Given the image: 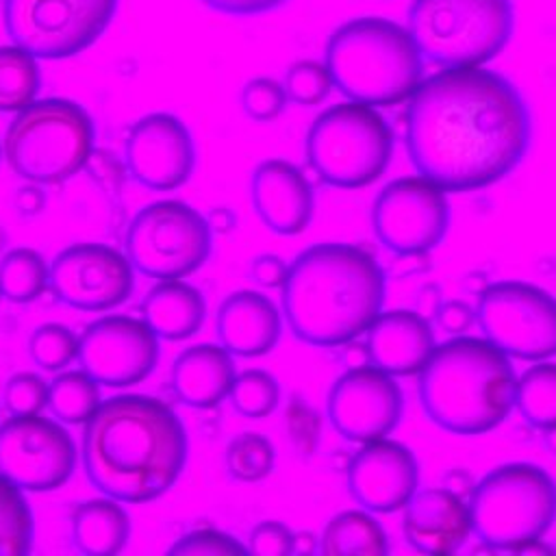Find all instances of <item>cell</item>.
Masks as SVG:
<instances>
[{"label": "cell", "instance_id": "obj_41", "mask_svg": "<svg viewBox=\"0 0 556 556\" xmlns=\"http://www.w3.org/2000/svg\"><path fill=\"white\" fill-rule=\"evenodd\" d=\"M287 428L291 432V441L293 445L304 454H308L315 445V437H317V428H308V424H317V415L302 404L300 400H293L287 408Z\"/></svg>", "mask_w": 556, "mask_h": 556}, {"label": "cell", "instance_id": "obj_48", "mask_svg": "<svg viewBox=\"0 0 556 556\" xmlns=\"http://www.w3.org/2000/svg\"><path fill=\"white\" fill-rule=\"evenodd\" d=\"M313 552H319V539L308 530L293 532V554H313Z\"/></svg>", "mask_w": 556, "mask_h": 556}, {"label": "cell", "instance_id": "obj_29", "mask_svg": "<svg viewBox=\"0 0 556 556\" xmlns=\"http://www.w3.org/2000/svg\"><path fill=\"white\" fill-rule=\"evenodd\" d=\"M41 72L37 56L22 46H0V113H17L37 100Z\"/></svg>", "mask_w": 556, "mask_h": 556}, {"label": "cell", "instance_id": "obj_30", "mask_svg": "<svg viewBox=\"0 0 556 556\" xmlns=\"http://www.w3.org/2000/svg\"><path fill=\"white\" fill-rule=\"evenodd\" d=\"M2 298L13 304L37 300L50 289V267L33 248H11L0 258Z\"/></svg>", "mask_w": 556, "mask_h": 556}, {"label": "cell", "instance_id": "obj_35", "mask_svg": "<svg viewBox=\"0 0 556 556\" xmlns=\"http://www.w3.org/2000/svg\"><path fill=\"white\" fill-rule=\"evenodd\" d=\"M78 334L59 321L39 324L28 337V354L43 371H61L78 358Z\"/></svg>", "mask_w": 556, "mask_h": 556}, {"label": "cell", "instance_id": "obj_21", "mask_svg": "<svg viewBox=\"0 0 556 556\" xmlns=\"http://www.w3.org/2000/svg\"><path fill=\"white\" fill-rule=\"evenodd\" d=\"M402 532L406 543L424 554L458 552L473 532L465 497L445 486L417 491L404 506Z\"/></svg>", "mask_w": 556, "mask_h": 556}, {"label": "cell", "instance_id": "obj_5", "mask_svg": "<svg viewBox=\"0 0 556 556\" xmlns=\"http://www.w3.org/2000/svg\"><path fill=\"white\" fill-rule=\"evenodd\" d=\"M324 63L348 100L376 109L408 100L424 80V54L413 35L380 15L337 26L328 37Z\"/></svg>", "mask_w": 556, "mask_h": 556}, {"label": "cell", "instance_id": "obj_12", "mask_svg": "<svg viewBox=\"0 0 556 556\" xmlns=\"http://www.w3.org/2000/svg\"><path fill=\"white\" fill-rule=\"evenodd\" d=\"M476 319L484 337L513 358L534 363L556 354V298L539 285H489L478 298Z\"/></svg>", "mask_w": 556, "mask_h": 556}, {"label": "cell", "instance_id": "obj_11", "mask_svg": "<svg viewBox=\"0 0 556 556\" xmlns=\"http://www.w3.org/2000/svg\"><path fill=\"white\" fill-rule=\"evenodd\" d=\"M117 0H2L9 39L37 59H67L109 28Z\"/></svg>", "mask_w": 556, "mask_h": 556}, {"label": "cell", "instance_id": "obj_43", "mask_svg": "<svg viewBox=\"0 0 556 556\" xmlns=\"http://www.w3.org/2000/svg\"><path fill=\"white\" fill-rule=\"evenodd\" d=\"M434 319L441 330L452 332V334H463L465 330L471 328V324L476 319V311L463 300H447V302L439 304Z\"/></svg>", "mask_w": 556, "mask_h": 556}, {"label": "cell", "instance_id": "obj_45", "mask_svg": "<svg viewBox=\"0 0 556 556\" xmlns=\"http://www.w3.org/2000/svg\"><path fill=\"white\" fill-rule=\"evenodd\" d=\"M46 202H48V198H46L43 185L30 182V180L20 185L13 195V206L22 217H37L39 213H43Z\"/></svg>", "mask_w": 556, "mask_h": 556}, {"label": "cell", "instance_id": "obj_40", "mask_svg": "<svg viewBox=\"0 0 556 556\" xmlns=\"http://www.w3.org/2000/svg\"><path fill=\"white\" fill-rule=\"evenodd\" d=\"M248 552L256 556H289L293 554V530L282 521L263 519L250 530Z\"/></svg>", "mask_w": 556, "mask_h": 556}, {"label": "cell", "instance_id": "obj_53", "mask_svg": "<svg viewBox=\"0 0 556 556\" xmlns=\"http://www.w3.org/2000/svg\"><path fill=\"white\" fill-rule=\"evenodd\" d=\"M0 156H2V146H0Z\"/></svg>", "mask_w": 556, "mask_h": 556}, {"label": "cell", "instance_id": "obj_52", "mask_svg": "<svg viewBox=\"0 0 556 556\" xmlns=\"http://www.w3.org/2000/svg\"><path fill=\"white\" fill-rule=\"evenodd\" d=\"M0 300H2V289H0Z\"/></svg>", "mask_w": 556, "mask_h": 556}, {"label": "cell", "instance_id": "obj_33", "mask_svg": "<svg viewBox=\"0 0 556 556\" xmlns=\"http://www.w3.org/2000/svg\"><path fill=\"white\" fill-rule=\"evenodd\" d=\"M224 463L232 480L245 484L261 482L274 471L276 450L274 443L261 432L245 430L230 439V443L226 445Z\"/></svg>", "mask_w": 556, "mask_h": 556}, {"label": "cell", "instance_id": "obj_13", "mask_svg": "<svg viewBox=\"0 0 556 556\" xmlns=\"http://www.w3.org/2000/svg\"><path fill=\"white\" fill-rule=\"evenodd\" d=\"M371 228L393 254H426L439 248L450 230L447 191L421 174L395 178L371 204Z\"/></svg>", "mask_w": 556, "mask_h": 556}, {"label": "cell", "instance_id": "obj_42", "mask_svg": "<svg viewBox=\"0 0 556 556\" xmlns=\"http://www.w3.org/2000/svg\"><path fill=\"white\" fill-rule=\"evenodd\" d=\"M289 274V265L278 254H258L250 263V276L252 280L263 289H282Z\"/></svg>", "mask_w": 556, "mask_h": 556}, {"label": "cell", "instance_id": "obj_44", "mask_svg": "<svg viewBox=\"0 0 556 556\" xmlns=\"http://www.w3.org/2000/svg\"><path fill=\"white\" fill-rule=\"evenodd\" d=\"M200 2L211 7L213 11L224 13V15L250 17V15H261V13L274 11V9L282 7L287 0H200Z\"/></svg>", "mask_w": 556, "mask_h": 556}, {"label": "cell", "instance_id": "obj_23", "mask_svg": "<svg viewBox=\"0 0 556 556\" xmlns=\"http://www.w3.org/2000/svg\"><path fill=\"white\" fill-rule=\"evenodd\" d=\"M369 363L391 376H415L432 356L437 341L430 321L410 308L380 313L367 328Z\"/></svg>", "mask_w": 556, "mask_h": 556}, {"label": "cell", "instance_id": "obj_47", "mask_svg": "<svg viewBox=\"0 0 556 556\" xmlns=\"http://www.w3.org/2000/svg\"><path fill=\"white\" fill-rule=\"evenodd\" d=\"M443 486L445 489H450L452 493H456V495H460V497H467V495H471V491H473V480H471V476L467 473V471H463V469H450L447 473H445V478H443Z\"/></svg>", "mask_w": 556, "mask_h": 556}, {"label": "cell", "instance_id": "obj_8", "mask_svg": "<svg viewBox=\"0 0 556 556\" xmlns=\"http://www.w3.org/2000/svg\"><path fill=\"white\" fill-rule=\"evenodd\" d=\"M406 28L424 59L441 67H480L510 41V0H413Z\"/></svg>", "mask_w": 556, "mask_h": 556}, {"label": "cell", "instance_id": "obj_1", "mask_svg": "<svg viewBox=\"0 0 556 556\" xmlns=\"http://www.w3.org/2000/svg\"><path fill=\"white\" fill-rule=\"evenodd\" d=\"M532 141L521 91L486 67H443L408 98L404 143L417 174L447 193L491 187L515 172Z\"/></svg>", "mask_w": 556, "mask_h": 556}, {"label": "cell", "instance_id": "obj_36", "mask_svg": "<svg viewBox=\"0 0 556 556\" xmlns=\"http://www.w3.org/2000/svg\"><path fill=\"white\" fill-rule=\"evenodd\" d=\"M282 87L291 102L300 106H317L330 96L334 83L326 63L315 59H300L285 72Z\"/></svg>", "mask_w": 556, "mask_h": 556}, {"label": "cell", "instance_id": "obj_51", "mask_svg": "<svg viewBox=\"0 0 556 556\" xmlns=\"http://www.w3.org/2000/svg\"><path fill=\"white\" fill-rule=\"evenodd\" d=\"M4 243H7V235H4V230L0 228V250L4 248Z\"/></svg>", "mask_w": 556, "mask_h": 556}, {"label": "cell", "instance_id": "obj_16", "mask_svg": "<svg viewBox=\"0 0 556 556\" xmlns=\"http://www.w3.org/2000/svg\"><path fill=\"white\" fill-rule=\"evenodd\" d=\"M78 363L104 387H132L154 371L159 337L141 317L104 315L80 332Z\"/></svg>", "mask_w": 556, "mask_h": 556}, {"label": "cell", "instance_id": "obj_7", "mask_svg": "<svg viewBox=\"0 0 556 556\" xmlns=\"http://www.w3.org/2000/svg\"><path fill=\"white\" fill-rule=\"evenodd\" d=\"M473 532L491 547L517 552L556 521V482L534 463H504L486 471L469 495Z\"/></svg>", "mask_w": 556, "mask_h": 556}, {"label": "cell", "instance_id": "obj_34", "mask_svg": "<svg viewBox=\"0 0 556 556\" xmlns=\"http://www.w3.org/2000/svg\"><path fill=\"white\" fill-rule=\"evenodd\" d=\"M228 400L245 419H263L271 415L280 402V384L265 369H243L235 376Z\"/></svg>", "mask_w": 556, "mask_h": 556}, {"label": "cell", "instance_id": "obj_17", "mask_svg": "<svg viewBox=\"0 0 556 556\" xmlns=\"http://www.w3.org/2000/svg\"><path fill=\"white\" fill-rule=\"evenodd\" d=\"M326 413L343 439L369 443L397 428L404 393L395 378L376 365L348 367L328 391Z\"/></svg>", "mask_w": 556, "mask_h": 556}, {"label": "cell", "instance_id": "obj_32", "mask_svg": "<svg viewBox=\"0 0 556 556\" xmlns=\"http://www.w3.org/2000/svg\"><path fill=\"white\" fill-rule=\"evenodd\" d=\"M33 532L24 491L0 471V556H26L33 549Z\"/></svg>", "mask_w": 556, "mask_h": 556}, {"label": "cell", "instance_id": "obj_19", "mask_svg": "<svg viewBox=\"0 0 556 556\" xmlns=\"http://www.w3.org/2000/svg\"><path fill=\"white\" fill-rule=\"evenodd\" d=\"M419 463L410 447L393 439L361 443L348 465V491L371 513H395L419 491Z\"/></svg>", "mask_w": 556, "mask_h": 556}, {"label": "cell", "instance_id": "obj_4", "mask_svg": "<svg viewBox=\"0 0 556 556\" xmlns=\"http://www.w3.org/2000/svg\"><path fill=\"white\" fill-rule=\"evenodd\" d=\"M510 356L486 337L458 334L434 348L419 371V402L428 419L452 434H484L515 406Z\"/></svg>", "mask_w": 556, "mask_h": 556}, {"label": "cell", "instance_id": "obj_18", "mask_svg": "<svg viewBox=\"0 0 556 556\" xmlns=\"http://www.w3.org/2000/svg\"><path fill=\"white\" fill-rule=\"evenodd\" d=\"M124 165L135 182L152 191L182 187L195 167V146L185 122L156 111L139 117L124 141Z\"/></svg>", "mask_w": 556, "mask_h": 556}, {"label": "cell", "instance_id": "obj_6", "mask_svg": "<svg viewBox=\"0 0 556 556\" xmlns=\"http://www.w3.org/2000/svg\"><path fill=\"white\" fill-rule=\"evenodd\" d=\"M91 115L70 98H41L9 122L2 154L22 180L63 185L87 167L93 154Z\"/></svg>", "mask_w": 556, "mask_h": 556}, {"label": "cell", "instance_id": "obj_3", "mask_svg": "<svg viewBox=\"0 0 556 556\" xmlns=\"http://www.w3.org/2000/svg\"><path fill=\"white\" fill-rule=\"evenodd\" d=\"M387 276L376 256L354 243H315L289 265L280 311L295 339L315 348L354 341L382 313Z\"/></svg>", "mask_w": 556, "mask_h": 556}, {"label": "cell", "instance_id": "obj_2", "mask_svg": "<svg viewBox=\"0 0 556 556\" xmlns=\"http://www.w3.org/2000/svg\"><path fill=\"white\" fill-rule=\"evenodd\" d=\"M187 430L159 397L119 393L102 400L80 439L87 480L122 504L161 497L187 463Z\"/></svg>", "mask_w": 556, "mask_h": 556}, {"label": "cell", "instance_id": "obj_49", "mask_svg": "<svg viewBox=\"0 0 556 556\" xmlns=\"http://www.w3.org/2000/svg\"><path fill=\"white\" fill-rule=\"evenodd\" d=\"M343 358H345V365H348V367H358V365L369 363L367 345H361V343L348 341V343H345V348H343Z\"/></svg>", "mask_w": 556, "mask_h": 556}, {"label": "cell", "instance_id": "obj_26", "mask_svg": "<svg viewBox=\"0 0 556 556\" xmlns=\"http://www.w3.org/2000/svg\"><path fill=\"white\" fill-rule=\"evenodd\" d=\"M72 543L85 556L119 554L130 539V517L122 502L109 495L80 502L70 519Z\"/></svg>", "mask_w": 556, "mask_h": 556}, {"label": "cell", "instance_id": "obj_25", "mask_svg": "<svg viewBox=\"0 0 556 556\" xmlns=\"http://www.w3.org/2000/svg\"><path fill=\"white\" fill-rule=\"evenodd\" d=\"M141 319L165 341L193 337L206 319V300L182 278L156 280L141 302Z\"/></svg>", "mask_w": 556, "mask_h": 556}, {"label": "cell", "instance_id": "obj_37", "mask_svg": "<svg viewBox=\"0 0 556 556\" xmlns=\"http://www.w3.org/2000/svg\"><path fill=\"white\" fill-rule=\"evenodd\" d=\"M241 109L252 122H274L287 106V91L282 83L269 76L250 78L241 87Z\"/></svg>", "mask_w": 556, "mask_h": 556}, {"label": "cell", "instance_id": "obj_50", "mask_svg": "<svg viewBox=\"0 0 556 556\" xmlns=\"http://www.w3.org/2000/svg\"><path fill=\"white\" fill-rule=\"evenodd\" d=\"M543 443L552 454H556V424L549 428H543Z\"/></svg>", "mask_w": 556, "mask_h": 556}, {"label": "cell", "instance_id": "obj_24", "mask_svg": "<svg viewBox=\"0 0 556 556\" xmlns=\"http://www.w3.org/2000/svg\"><path fill=\"white\" fill-rule=\"evenodd\" d=\"M232 354L217 343H195L185 348L172 363V389L176 397L200 410L222 404L235 382Z\"/></svg>", "mask_w": 556, "mask_h": 556}, {"label": "cell", "instance_id": "obj_10", "mask_svg": "<svg viewBox=\"0 0 556 556\" xmlns=\"http://www.w3.org/2000/svg\"><path fill=\"white\" fill-rule=\"evenodd\" d=\"M213 250V230L198 208L182 200H156L143 206L124 237V254L135 271L154 278H187Z\"/></svg>", "mask_w": 556, "mask_h": 556}, {"label": "cell", "instance_id": "obj_38", "mask_svg": "<svg viewBox=\"0 0 556 556\" xmlns=\"http://www.w3.org/2000/svg\"><path fill=\"white\" fill-rule=\"evenodd\" d=\"M48 387L35 371H15L7 378L2 389L4 408L9 415H37L48 408Z\"/></svg>", "mask_w": 556, "mask_h": 556}, {"label": "cell", "instance_id": "obj_22", "mask_svg": "<svg viewBox=\"0 0 556 556\" xmlns=\"http://www.w3.org/2000/svg\"><path fill=\"white\" fill-rule=\"evenodd\" d=\"M282 311L261 291L228 293L215 315L217 341L239 358L269 354L282 334Z\"/></svg>", "mask_w": 556, "mask_h": 556}, {"label": "cell", "instance_id": "obj_27", "mask_svg": "<svg viewBox=\"0 0 556 556\" xmlns=\"http://www.w3.org/2000/svg\"><path fill=\"white\" fill-rule=\"evenodd\" d=\"M319 552L326 556H382L389 536L371 510L350 508L332 515L321 530Z\"/></svg>", "mask_w": 556, "mask_h": 556}, {"label": "cell", "instance_id": "obj_31", "mask_svg": "<svg viewBox=\"0 0 556 556\" xmlns=\"http://www.w3.org/2000/svg\"><path fill=\"white\" fill-rule=\"evenodd\" d=\"M515 406L534 428L543 430L556 424V363L534 361L517 378Z\"/></svg>", "mask_w": 556, "mask_h": 556}, {"label": "cell", "instance_id": "obj_20", "mask_svg": "<svg viewBox=\"0 0 556 556\" xmlns=\"http://www.w3.org/2000/svg\"><path fill=\"white\" fill-rule=\"evenodd\" d=\"M250 200L258 219L282 237L304 232L315 213V193L308 176L285 159H265L254 167Z\"/></svg>", "mask_w": 556, "mask_h": 556}, {"label": "cell", "instance_id": "obj_14", "mask_svg": "<svg viewBox=\"0 0 556 556\" xmlns=\"http://www.w3.org/2000/svg\"><path fill=\"white\" fill-rule=\"evenodd\" d=\"M76 443L59 419L11 415L0 424V471L22 491L61 489L76 469Z\"/></svg>", "mask_w": 556, "mask_h": 556}, {"label": "cell", "instance_id": "obj_46", "mask_svg": "<svg viewBox=\"0 0 556 556\" xmlns=\"http://www.w3.org/2000/svg\"><path fill=\"white\" fill-rule=\"evenodd\" d=\"M206 222H208V226H211L213 232H217V235H228V232H232L235 226H237V215H235L228 206L219 204V206H213V208L206 213Z\"/></svg>", "mask_w": 556, "mask_h": 556}, {"label": "cell", "instance_id": "obj_15", "mask_svg": "<svg viewBox=\"0 0 556 556\" xmlns=\"http://www.w3.org/2000/svg\"><path fill=\"white\" fill-rule=\"evenodd\" d=\"M135 289V267L111 245L80 241L50 263V291L76 311L104 313L124 304Z\"/></svg>", "mask_w": 556, "mask_h": 556}, {"label": "cell", "instance_id": "obj_54", "mask_svg": "<svg viewBox=\"0 0 556 556\" xmlns=\"http://www.w3.org/2000/svg\"><path fill=\"white\" fill-rule=\"evenodd\" d=\"M554 547H556V545H554Z\"/></svg>", "mask_w": 556, "mask_h": 556}, {"label": "cell", "instance_id": "obj_28", "mask_svg": "<svg viewBox=\"0 0 556 556\" xmlns=\"http://www.w3.org/2000/svg\"><path fill=\"white\" fill-rule=\"evenodd\" d=\"M100 382L80 369H61L48 387V410L67 426H85L100 408Z\"/></svg>", "mask_w": 556, "mask_h": 556}, {"label": "cell", "instance_id": "obj_9", "mask_svg": "<svg viewBox=\"0 0 556 556\" xmlns=\"http://www.w3.org/2000/svg\"><path fill=\"white\" fill-rule=\"evenodd\" d=\"M393 146V128L384 115L376 106L348 100L313 119L306 132V161L326 185L361 189L387 172Z\"/></svg>", "mask_w": 556, "mask_h": 556}, {"label": "cell", "instance_id": "obj_39", "mask_svg": "<svg viewBox=\"0 0 556 556\" xmlns=\"http://www.w3.org/2000/svg\"><path fill=\"white\" fill-rule=\"evenodd\" d=\"M169 556H245L250 554L243 543L232 534L217 528H198L180 539L167 549Z\"/></svg>", "mask_w": 556, "mask_h": 556}]
</instances>
